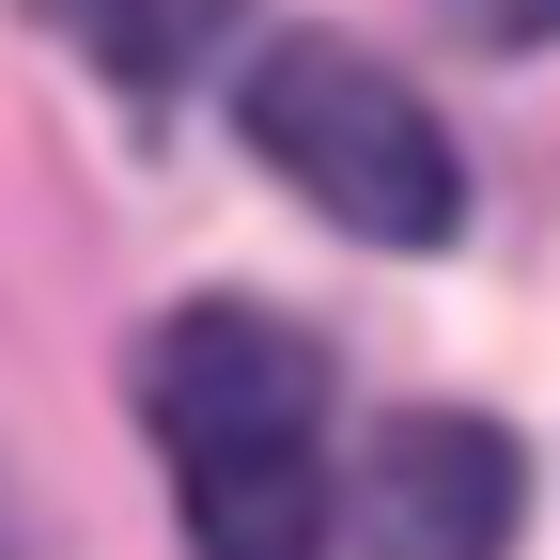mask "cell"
Here are the masks:
<instances>
[{
	"label": "cell",
	"instance_id": "obj_1",
	"mask_svg": "<svg viewBox=\"0 0 560 560\" xmlns=\"http://www.w3.org/2000/svg\"><path fill=\"white\" fill-rule=\"evenodd\" d=\"M140 420L172 452L187 560H327L342 482H327V359L249 296H187L140 342Z\"/></svg>",
	"mask_w": 560,
	"mask_h": 560
},
{
	"label": "cell",
	"instance_id": "obj_2",
	"mask_svg": "<svg viewBox=\"0 0 560 560\" xmlns=\"http://www.w3.org/2000/svg\"><path fill=\"white\" fill-rule=\"evenodd\" d=\"M234 125H249V156L296 187L312 219H342L359 249H452V219H467V172H452L436 109H420L374 47H342V32H265L249 79H234Z\"/></svg>",
	"mask_w": 560,
	"mask_h": 560
},
{
	"label": "cell",
	"instance_id": "obj_3",
	"mask_svg": "<svg viewBox=\"0 0 560 560\" xmlns=\"http://www.w3.org/2000/svg\"><path fill=\"white\" fill-rule=\"evenodd\" d=\"M529 514V452L467 405H405L342 467V560H499Z\"/></svg>",
	"mask_w": 560,
	"mask_h": 560
}]
</instances>
